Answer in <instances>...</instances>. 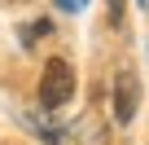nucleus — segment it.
Listing matches in <instances>:
<instances>
[{
    "label": "nucleus",
    "instance_id": "1",
    "mask_svg": "<svg viewBox=\"0 0 149 145\" xmlns=\"http://www.w3.org/2000/svg\"><path fill=\"white\" fill-rule=\"evenodd\" d=\"M70 97H74V70H70L66 57H53L44 66V75H40V106L44 110H61Z\"/></svg>",
    "mask_w": 149,
    "mask_h": 145
},
{
    "label": "nucleus",
    "instance_id": "2",
    "mask_svg": "<svg viewBox=\"0 0 149 145\" xmlns=\"http://www.w3.org/2000/svg\"><path fill=\"white\" fill-rule=\"evenodd\" d=\"M136 75L132 70H118V79H114V119L118 123H132V114H136Z\"/></svg>",
    "mask_w": 149,
    "mask_h": 145
},
{
    "label": "nucleus",
    "instance_id": "3",
    "mask_svg": "<svg viewBox=\"0 0 149 145\" xmlns=\"http://www.w3.org/2000/svg\"><path fill=\"white\" fill-rule=\"evenodd\" d=\"M48 31H53V22H48V18H40V22L22 27V44H35V35H48Z\"/></svg>",
    "mask_w": 149,
    "mask_h": 145
},
{
    "label": "nucleus",
    "instance_id": "4",
    "mask_svg": "<svg viewBox=\"0 0 149 145\" xmlns=\"http://www.w3.org/2000/svg\"><path fill=\"white\" fill-rule=\"evenodd\" d=\"M110 22H123V0H110Z\"/></svg>",
    "mask_w": 149,
    "mask_h": 145
},
{
    "label": "nucleus",
    "instance_id": "5",
    "mask_svg": "<svg viewBox=\"0 0 149 145\" xmlns=\"http://www.w3.org/2000/svg\"><path fill=\"white\" fill-rule=\"evenodd\" d=\"M57 5H61L66 13H74V9H79V0H57Z\"/></svg>",
    "mask_w": 149,
    "mask_h": 145
}]
</instances>
